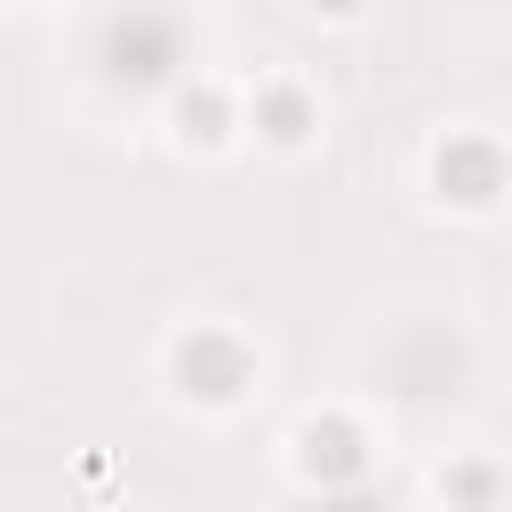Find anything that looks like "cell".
<instances>
[{
    "mask_svg": "<svg viewBox=\"0 0 512 512\" xmlns=\"http://www.w3.org/2000/svg\"><path fill=\"white\" fill-rule=\"evenodd\" d=\"M248 344L232 336V328H192L184 344H176V384L192 392V400H240V384H248Z\"/></svg>",
    "mask_w": 512,
    "mask_h": 512,
    "instance_id": "cell-1",
    "label": "cell"
},
{
    "mask_svg": "<svg viewBox=\"0 0 512 512\" xmlns=\"http://www.w3.org/2000/svg\"><path fill=\"white\" fill-rule=\"evenodd\" d=\"M432 176H440V192H448L456 208H496V200H504V184H512V168H504L496 136H448V144H440V160H432Z\"/></svg>",
    "mask_w": 512,
    "mask_h": 512,
    "instance_id": "cell-2",
    "label": "cell"
},
{
    "mask_svg": "<svg viewBox=\"0 0 512 512\" xmlns=\"http://www.w3.org/2000/svg\"><path fill=\"white\" fill-rule=\"evenodd\" d=\"M296 448H304V472H312L320 488H344V480L368 472V432H360L352 416H312Z\"/></svg>",
    "mask_w": 512,
    "mask_h": 512,
    "instance_id": "cell-3",
    "label": "cell"
},
{
    "mask_svg": "<svg viewBox=\"0 0 512 512\" xmlns=\"http://www.w3.org/2000/svg\"><path fill=\"white\" fill-rule=\"evenodd\" d=\"M496 488H504V480H496V464H480V456H464V464H448V472H440V496H448L456 512H488V504H496Z\"/></svg>",
    "mask_w": 512,
    "mask_h": 512,
    "instance_id": "cell-4",
    "label": "cell"
},
{
    "mask_svg": "<svg viewBox=\"0 0 512 512\" xmlns=\"http://www.w3.org/2000/svg\"><path fill=\"white\" fill-rule=\"evenodd\" d=\"M256 120H264V136H272V144H304V128H312V104H304L296 88H264Z\"/></svg>",
    "mask_w": 512,
    "mask_h": 512,
    "instance_id": "cell-5",
    "label": "cell"
},
{
    "mask_svg": "<svg viewBox=\"0 0 512 512\" xmlns=\"http://www.w3.org/2000/svg\"><path fill=\"white\" fill-rule=\"evenodd\" d=\"M176 120H184V136H200V144H216L232 112H224V96H216V88H184V96H176Z\"/></svg>",
    "mask_w": 512,
    "mask_h": 512,
    "instance_id": "cell-6",
    "label": "cell"
}]
</instances>
